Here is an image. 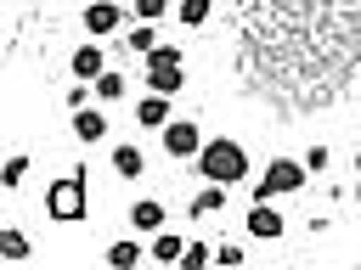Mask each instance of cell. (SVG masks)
I'll return each instance as SVG.
<instances>
[{"label":"cell","instance_id":"cell-5","mask_svg":"<svg viewBox=\"0 0 361 270\" xmlns=\"http://www.w3.org/2000/svg\"><path fill=\"white\" fill-rule=\"evenodd\" d=\"M282 231H288V219H282L276 202H254V208H248V236H254V242H276Z\"/></svg>","mask_w":361,"mask_h":270},{"label":"cell","instance_id":"cell-25","mask_svg":"<svg viewBox=\"0 0 361 270\" xmlns=\"http://www.w3.org/2000/svg\"><path fill=\"white\" fill-rule=\"evenodd\" d=\"M130 6H135V17H141V22H158V17L169 11V0H130Z\"/></svg>","mask_w":361,"mask_h":270},{"label":"cell","instance_id":"cell-26","mask_svg":"<svg viewBox=\"0 0 361 270\" xmlns=\"http://www.w3.org/2000/svg\"><path fill=\"white\" fill-rule=\"evenodd\" d=\"M355 202H361V180H355Z\"/></svg>","mask_w":361,"mask_h":270},{"label":"cell","instance_id":"cell-17","mask_svg":"<svg viewBox=\"0 0 361 270\" xmlns=\"http://www.w3.org/2000/svg\"><path fill=\"white\" fill-rule=\"evenodd\" d=\"M209 11H214V0H180V6H175L180 28H203V22H209Z\"/></svg>","mask_w":361,"mask_h":270},{"label":"cell","instance_id":"cell-15","mask_svg":"<svg viewBox=\"0 0 361 270\" xmlns=\"http://www.w3.org/2000/svg\"><path fill=\"white\" fill-rule=\"evenodd\" d=\"M28 253H34V248H28V236H23L17 225H6V231H0V259H6V264H23Z\"/></svg>","mask_w":361,"mask_h":270},{"label":"cell","instance_id":"cell-3","mask_svg":"<svg viewBox=\"0 0 361 270\" xmlns=\"http://www.w3.org/2000/svg\"><path fill=\"white\" fill-rule=\"evenodd\" d=\"M305 186H310L305 158H299V163H293V158H271L265 174L254 180V202H276V197H293V191H305Z\"/></svg>","mask_w":361,"mask_h":270},{"label":"cell","instance_id":"cell-13","mask_svg":"<svg viewBox=\"0 0 361 270\" xmlns=\"http://www.w3.org/2000/svg\"><path fill=\"white\" fill-rule=\"evenodd\" d=\"M130 225H135V231H164V202H158V197H135Z\"/></svg>","mask_w":361,"mask_h":270},{"label":"cell","instance_id":"cell-22","mask_svg":"<svg viewBox=\"0 0 361 270\" xmlns=\"http://www.w3.org/2000/svg\"><path fill=\"white\" fill-rule=\"evenodd\" d=\"M186 270H203V264H214V248L209 242H186V259H180Z\"/></svg>","mask_w":361,"mask_h":270},{"label":"cell","instance_id":"cell-19","mask_svg":"<svg viewBox=\"0 0 361 270\" xmlns=\"http://www.w3.org/2000/svg\"><path fill=\"white\" fill-rule=\"evenodd\" d=\"M124 45H130V51H135V56H147V51H152V45H158V34H152V22H135V28H130V34H124Z\"/></svg>","mask_w":361,"mask_h":270},{"label":"cell","instance_id":"cell-18","mask_svg":"<svg viewBox=\"0 0 361 270\" xmlns=\"http://www.w3.org/2000/svg\"><path fill=\"white\" fill-rule=\"evenodd\" d=\"M23 174H28V152H11V158L0 163V180H6V191H17V186H23Z\"/></svg>","mask_w":361,"mask_h":270},{"label":"cell","instance_id":"cell-21","mask_svg":"<svg viewBox=\"0 0 361 270\" xmlns=\"http://www.w3.org/2000/svg\"><path fill=\"white\" fill-rule=\"evenodd\" d=\"M175 62H180V45H164V39H158V45L147 51V68H175Z\"/></svg>","mask_w":361,"mask_h":270},{"label":"cell","instance_id":"cell-8","mask_svg":"<svg viewBox=\"0 0 361 270\" xmlns=\"http://www.w3.org/2000/svg\"><path fill=\"white\" fill-rule=\"evenodd\" d=\"M68 68H73V79H85V84H96V79L107 73V56H102V45H79Z\"/></svg>","mask_w":361,"mask_h":270},{"label":"cell","instance_id":"cell-6","mask_svg":"<svg viewBox=\"0 0 361 270\" xmlns=\"http://www.w3.org/2000/svg\"><path fill=\"white\" fill-rule=\"evenodd\" d=\"M85 34H90V39L118 34V0H90V6H85Z\"/></svg>","mask_w":361,"mask_h":270},{"label":"cell","instance_id":"cell-2","mask_svg":"<svg viewBox=\"0 0 361 270\" xmlns=\"http://www.w3.org/2000/svg\"><path fill=\"white\" fill-rule=\"evenodd\" d=\"M90 174L85 169H68L62 180H51V191H45V214L56 219V225H79L85 214H90V186H85Z\"/></svg>","mask_w":361,"mask_h":270},{"label":"cell","instance_id":"cell-4","mask_svg":"<svg viewBox=\"0 0 361 270\" xmlns=\"http://www.w3.org/2000/svg\"><path fill=\"white\" fill-rule=\"evenodd\" d=\"M164 152H169V158H197V152H203L197 118H169V124H164Z\"/></svg>","mask_w":361,"mask_h":270},{"label":"cell","instance_id":"cell-12","mask_svg":"<svg viewBox=\"0 0 361 270\" xmlns=\"http://www.w3.org/2000/svg\"><path fill=\"white\" fill-rule=\"evenodd\" d=\"M147 90L180 96V90H186V68H180V62H175V68H147Z\"/></svg>","mask_w":361,"mask_h":270},{"label":"cell","instance_id":"cell-23","mask_svg":"<svg viewBox=\"0 0 361 270\" xmlns=\"http://www.w3.org/2000/svg\"><path fill=\"white\" fill-rule=\"evenodd\" d=\"M327 163H333V152H327L322 141H316V146H305V169H310V174H327Z\"/></svg>","mask_w":361,"mask_h":270},{"label":"cell","instance_id":"cell-1","mask_svg":"<svg viewBox=\"0 0 361 270\" xmlns=\"http://www.w3.org/2000/svg\"><path fill=\"white\" fill-rule=\"evenodd\" d=\"M197 174L214 180V186H237V180H248V152H243V141H231V135L203 141V152H197Z\"/></svg>","mask_w":361,"mask_h":270},{"label":"cell","instance_id":"cell-24","mask_svg":"<svg viewBox=\"0 0 361 270\" xmlns=\"http://www.w3.org/2000/svg\"><path fill=\"white\" fill-rule=\"evenodd\" d=\"M214 264L237 270V264H243V242H220V248H214Z\"/></svg>","mask_w":361,"mask_h":270},{"label":"cell","instance_id":"cell-20","mask_svg":"<svg viewBox=\"0 0 361 270\" xmlns=\"http://www.w3.org/2000/svg\"><path fill=\"white\" fill-rule=\"evenodd\" d=\"M124 90H130V84H124V73H102V79H96V101H118Z\"/></svg>","mask_w":361,"mask_h":270},{"label":"cell","instance_id":"cell-11","mask_svg":"<svg viewBox=\"0 0 361 270\" xmlns=\"http://www.w3.org/2000/svg\"><path fill=\"white\" fill-rule=\"evenodd\" d=\"M113 174H124V180H147V152L141 146H113Z\"/></svg>","mask_w":361,"mask_h":270},{"label":"cell","instance_id":"cell-14","mask_svg":"<svg viewBox=\"0 0 361 270\" xmlns=\"http://www.w3.org/2000/svg\"><path fill=\"white\" fill-rule=\"evenodd\" d=\"M226 191H231V186H214V180H209V186L192 197V219H209V214H220V208H226Z\"/></svg>","mask_w":361,"mask_h":270},{"label":"cell","instance_id":"cell-7","mask_svg":"<svg viewBox=\"0 0 361 270\" xmlns=\"http://www.w3.org/2000/svg\"><path fill=\"white\" fill-rule=\"evenodd\" d=\"M147 259H152V264H180V259H186V236H180V231H152Z\"/></svg>","mask_w":361,"mask_h":270},{"label":"cell","instance_id":"cell-16","mask_svg":"<svg viewBox=\"0 0 361 270\" xmlns=\"http://www.w3.org/2000/svg\"><path fill=\"white\" fill-rule=\"evenodd\" d=\"M107 264H113V270H130V264H141V242H135V236L113 242V248H107Z\"/></svg>","mask_w":361,"mask_h":270},{"label":"cell","instance_id":"cell-9","mask_svg":"<svg viewBox=\"0 0 361 270\" xmlns=\"http://www.w3.org/2000/svg\"><path fill=\"white\" fill-rule=\"evenodd\" d=\"M135 124H147V129H164V124H169V96L147 90V96L135 101Z\"/></svg>","mask_w":361,"mask_h":270},{"label":"cell","instance_id":"cell-10","mask_svg":"<svg viewBox=\"0 0 361 270\" xmlns=\"http://www.w3.org/2000/svg\"><path fill=\"white\" fill-rule=\"evenodd\" d=\"M73 135H79L85 146H96V141L107 135V112H96V107H73Z\"/></svg>","mask_w":361,"mask_h":270}]
</instances>
